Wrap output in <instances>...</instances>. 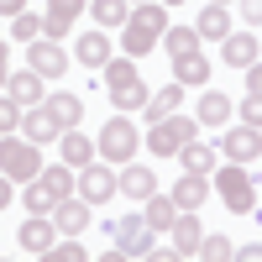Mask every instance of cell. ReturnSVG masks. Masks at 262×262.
I'll list each match as a JSON object with an SVG mask.
<instances>
[{"label":"cell","mask_w":262,"mask_h":262,"mask_svg":"<svg viewBox=\"0 0 262 262\" xmlns=\"http://www.w3.org/2000/svg\"><path fill=\"white\" fill-rule=\"evenodd\" d=\"M231 111H236V105H231L226 95H215V90H205V95H200V105H194L200 126H221V121H231Z\"/></svg>","instance_id":"4316f807"},{"label":"cell","mask_w":262,"mask_h":262,"mask_svg":"<svg viewBox=\"0 0 262 262\" xmlns=\"http://www.w3.org/2000/svg\"><path fill=\"white\" fill-rule=\"evenodd\" d=\"M6 205H11V179L0 173V210H6Z\"/></svg>","instance_id":"7bdbcfd3"},{"label":"cell","mask_w":262,"mask_h":262,"mask_svg":"<svg viewBox=\"0 0 262 262\" xmlns=\"http://www.w3.org/2000/svg\"><path fill=\"white\" fill-rule=\"evenodd\" d=\"M42 184H48L58 200H69V194L79 189V168H69V163H53V168H42Z\"/></svg>","instance_id":"f546056e"},{"label":"cell","mask_w":262,"mask_h":262,"mask_svg":"<svg viewBox=\"0 0 262 262\" xmlns=\"http://www.w3.org/2000/svg\"><path fill=\"white\" fill-rule=\"evenodd\" d=\"M21 116H27V111H21V105H16L11 95H0V131H6V137L21 126Z\"/></svg>","instance_id":"8d00e7d4"},{"label":"cell","mask_w":262,"mask_h":262,"mask_svg":"<svg viewBox=\"0 0 262 262\" xmlns=\"http://www.w3.org/2000/svg\"><path fill=\"white\" fill-rule=\"evenodd\" d=\"M0 173H6L11 184H32V179H42V152H37V142H27V137H6V142H0Z\"/></svg>","instance_id":"277c9868"},{"label":"cell","mask_w":262,"mask_h":262,"mask_svg":"<svg viewBox=\"0 0 262 262\" xmlns=\"http://www.w3.org/2000/svg\"><path fill=\"white\" fill-rule=\"evenodd\" d=\"M194 257L226 262V257H236V242H231V236H221V231H205V242H200V252H194Z\"/></svg>","instance_id":"d6a6232c"},{"label":"cell","mask_w":262,"mask_h":262,"mask_svg":"<svg viewBox=\"0 0 262 262\" xmlns=\"http://www.w3.org/2000/svg\"><path fill=\"white\" fill-rule=\"evenodd\" d=\"M173 200H179V210H200V205L210 200V179H205V173H179Z\"/></svg>","instance_id":"44dd1931"},{"label":"cell","mask_w":262,"mask_h":262,"mask_svg":"<svg viewBox=\"0 0 262 262\" xmlns=\"http://www.w3.org/2000/svg\"><path fill=\"white\" fill-rule=\"evenodd\" d=\"M194 27H200L205 42H226V37H231V11H226V6H205Z\"/></svg>","instance_id":"484cf974"},{"label":"cell","mask_w":262,"mask_h":262,"mask_svg":"<svg viewBox=\"0 0 262 262\" xmlns=\"http://www.w3.org/2000/svg\"><path fill=\"white\" fill-rule=\"evenodd\" d=\"M42 105H48V116H53V121H58L63 131L84 121V100H79V95H69V90H53V95L42 100Z\"/></svg>","instance_id":"d6986e66"},{"label":"cell","mask_w":262,"mask_h":262,"mask_svg":"<svg viewBox=\"0 0 262 262\" xmlns=\"http://www.w3.org/2000/svg\"><path fill=\"white\" fill-rule=\"evenodd\" d=\"M131 79H142L137 58H111V63H105V90H121V84H131Z\"/></svg>","instance_id":"e575fe53"},{"label":"cell","mask_w":262,"mask_h":262,"mask_svg":"<svg viewBox=\"0 0 262 262\" xmlns=\"http://www.w3.org/2000/svg\"><path fill=\"white\" fill-rule=\"evenodd\" d=\"M6 79H11V69H6V53H0V90H6Z\"/></svg>","instance_id":"ee69618b"},{"label":"cell","mask_w":262,"mask_h":262,"mask_svg":"<svg viewBox=\"0 0 262 262\" xmlns=\"http://www.w3.org/2000/svg\"><path fill=\"white\" fill-rule=\"evenodd\" d=\"M27 11V0H0V16H21Z\"/></svg>","instance_id":"b9f144b4"},{"label":"cell","mask_w":262,"mask_h":262,"mask_svg":"<svg viewBox=\"0 0 262 262\" xmlns=\"http://www.w3.org/2000/svg\"><path fill=\"white\" fill-rule=\"evenodd\" d=\"M111 100H116V111L131 116V111H147V100H152V95H147V84H142V79H131V84H121V90H111Z\"/></svg>","instance_id":"4dcf8cb0"},{"label":"cell","mask_w":262,"mask_h":262,"mask_svg":"<svg viewBox=\"0 0 262 262\" xmlns=\"http://www.w3.org/2000/svg\"><path fill=\"white\" fill-rule=\"evenodd\" d=\"M90 221H95L90 200H74V194H69V200H58V205H53V226H58L63 236H79V231L90 226Z\"/></svg>","instance_id":"4fadbf2b"},{"label":"cell","mask_w":262,"mask_h":262,"mask_svg":"<svg viewBox=\"0 0 262 262\" xmlns=\"http://www.w3.org/2000/svg\"><path fill=\"white\" fill-rule=\"evenodd\" d=\"M168 32V11L158 6V0H142L137 6V16L126 21V37H121V48H126V58H147L152 48H158V37Z\"/></svg>","instance_id":"6da1fadb"},{"label":"cell","mask_w":262,"mask_h":262,"mask_svg":"<svg viewBox=\"0 0 262 262\" xmlns=\"http://www.w3.org/2000/svg\"><path fill=\"white\" fill-rule=\"evenodd\" d=\"M53 221H48V215H27V221H21L16 226V247L21 252H32V257H48L53 252Z\"/></svg>","instance_id":"30bf717a"},{"label":"cell","mask_w":262,"mask_h":262,"mask_svg":"<svg viewBox=\"0 0 262 262\" xmlns=\"http://www.w3.org/2000/svg\"><path fill=\"white\" fill-rule=\"evenodd\" d=\"M200 27H168L163 32V48H168V58H184V53H200Z\"/></svg>","instance_id":"f1b7e54d"},{"label":"cell","mask_w":262,"mask_h":262,"mask_svg":"<svg viewBox=\"0 0 262 262\" xmlns=\"http://www.w3.org/2000/svg\"><path fill=\"white\" fill-rule=\"evenodd\" d=\"M0 53H6V37H0Z\"/></svg>","instance_id":"bcb514c9"},{"label":"cell","mask_w":262,"mask_h":262,"mask_svg":"<svg viewBox=\"0 0 262 262\" xmlns=\"http://www.w3.org/2000/svg\"><path fill=\"white\" fill-rule=\"evenodd\" d=\"M95 147H100V158H105V163H131V158H137V147H142L137 121H126V111H121L116 121H105V126H100Z\"/></svg>","instance_id":"5b68a950"},{"label":"cell","mask_w":262,"mask_h":262,"mask_svg":"<svg viewBox=\"0 0 262 262\" xmlns=\"http://www.w3.org/2000/svg\"><path fill=\"white\" fill-rule=\"evenodd\" d=\"M200 242H205L200 215H194V210H179V221H173V252H179V257H194Z\"/></svg>","instance_id":"e0dca14e"},{"label":"cell","mask_w":262,"mask_h":262,"mask_svg":"<svg viewBox=\"0 0 262 262\" xmlns=\"http://www.w3.org/2000/svg\"><path fill=\"white\" fill-rule=\"evenodd\" d=\"M200 137V121H189V116H168V121H158L142 137V147L152 152V158H179V152Z\"/></svg>","instance_id":"3957f363"},{"label":"cell","mask_w":262,"mask_h":262,"mask_svg":"<svg viewBox=\"0 0 262 262\" xmlns=\"http://www.w3.org/2000/svg\"><path fill=\"white\" fill-rule=\"evenodd\" d=\"M242 121L262 131V95H247V100H242Z\"/></svg>","instance_id":"74e56055"},{"label":"cell","mask_w":262,"mask_h":262,"mask_svg":"<svg viewBox=\"0 0 262 262\" xmlns=\"http://www.w3.org/2000/svg\"><path fill=\"white\" fill-rule=\"evenodd\" d=\"M210 6H231V0H210Z\"/></svg>","instance_id":"f6af8a7d"},{"label":"cell","mask_w":262,"mask_h":262,"mask_svg":"<svg viewBox=\"0 0 262 262\" xmlns=\"http://www.w3.org/2000/svg\"><path fill=\"white\" fill-rule=\"evenodd\" d=\"M90 11H95V27H126L131 21V0H90Z\"/></svg>","instance_id":"83f0119b"},{"label":"cell","mask_w":262,"mask_h":262,"mask_svg":"<svg viewBox=\"0 0 262 262\" xmlns=\"http://www.w3.org/2000/svg\"><path fill=\"white\" fill-rule=\"evenodd\" d=\"M131 6H142V0H131Z\"/></svg>","instance_id":"7dc6e473"},{"label":"cell","mask_w":262,"mask_h":262,"mask_svg":"<svg viewBox=\"0 0 262 262\" xmlns=\"http://www.w3.org/2000/svg\"><path fill=\"white\" fill-rule=\"evenodd\" d=\"M236 257H242V262H262V242L257 247H236Z\"/></svg>","instance_id":"60d3db41"},{"label":"cell","mask_w":262,"mask_h":262,"mask_svg":"<svg viewBox=\"0 0 262 262\" xmlns=\"http://www.w3.org/2000/svg\"><path fill=\"white\" fill-rule=\"evenodd\" d=\"M221 63H231V69H252V63H257V37L231 32V37L221 42Z\"/></svg>","instance_id":"7402d4cb"},{"label":"cell","mask_w":262,"mask_h":262,"mask_svg":"<svg viewBox=\"0 0 262 262\" xmlns=\"http://www.w3.org/2000/svg\"><path fill=\"white\" fill-rule=\"evenodd\" d=\"M6 95L21 105V111H32V105H42V100H48V95H42V74H37V69L11 74V79H6Z\"/></svg>","instance_id":"5bb4252c"},{"label":"cell","mask_w":262,"mask_h":262,"mask_svg":"<svg viewBox=\"0 0 262 262\" xmlns=\"http://www.w3.org/2000/svg\"><path fill=\"white\" fill-rule=\"evenodd\" d=\"M95 152H100V147L84 137V131H74V126L58 137V158L69 163V168H90V163H95Z\"/></svg>","instance_id":"2e32d148"},{"label":"cell","mask_w":262,"mask_h":262,"mask_svg":"<svg viewBox=\"0 0 262 262\" xmlns=\"http://www.w3.org/2000/svg\"><path fill=\"white\" fill-rule=\"evenodd\" d=\"M48 262H90V252H84L79 242H53V252H48Z\"/></svg>","instance_id":"d590c367"},{"label":"cell","mask_w":262,"mask_h":262,"mask_svg":"<svg viewBox=\"0 0 262 262\" xmlns=\"http://www.w3.org/2000/svg\"><path fill=\"white\" fill-rule=\"evenodd\" d=\"M247 95H262V63H252V69H247Z\"/></svg>","instance_id":"ab89813d"},{"label":"cell","mask_w":262,"mask_h":262,"mask_svg":"<svg viewBox=\"0 0 262 262\" xmlns=\"http://www.w3.org/2000/svg\"><path fill=\"white\" fill-rule=\"evenodd\" d=\"M152 231L147 215H121V221H111V242L121 247V257H152Z\"/></svg>","instance_id":"8992f818"},{"label":"cell","mask_w":262,"mask_h":262,"mask_svg":"<svg viewBox=\"0 0 262 262\" xmlns=\"http://www.w3.org/2000/svg\"><path fill=\"white\" fill-rule=\"evenodd\" d=\"M74 58L84 63V69H105V63H111V37H100V32L74 37Z\"/></svg>","instance_id":"ffe728a7"},{"label":"cell","mask_w":262,"mask_h":262,"mask_svg":"<svg viewBox=\"0 0 262 262\" xmlns=\"http://www.w3.org/2000/svg\"><path fill=\"white\" fill-rule=\"evenodd\" d=\"M142 215L152 231H173V221H179V200L173 194H152V200H142Z\"/></svg>","instance_id":"603a6c76"},{"label":"cell","mask_w":262,"mask_h":262,"mask_svg":"<svg viewBox=\"0 0 262 262\" xmlns=\"http://www.w3.org/2000/svg\"><path fill=\"white\" fill-rule=\"evenodd\" d=\"M116 189H121V179L111 173V163H90V168H79V200H90V205H105Z\"/></svg>","instance_id":"ba28073f"},{"label":"cell","mask_w":262,"mask_h":262,"mask_svg":"<svg viewBox=\"0 0 262 262\" xmlns=\"http://www.w3.org/2000/svg\"><path fill=\"white\" fill-rule=\"evenodd\" d=\"M236 6H242V16L252 21V27H262V0H236Z\"/></svg>","instance_id":"f35d334b"},{"label":"cell","mask_w":262,"mask_h":262,"mask_svg":"<svg viewBox=\"0 0 262 262\" xmlns=\"http://www.w3.org/2000/svg\"><path fill=\"white\" fill-rule=\"evenodd\" d=\"M84 6H90V0H48V11H42V21H48V37H53V42L69 37L74 21L84 16Z\"/></svg>","instance_id":"7c38bea8"},{"label":"cell","mask_w":262,"mask_h":262,"mask_svg":"<svg viewBox=\"0 0 262 262\" xmlns=\"http://www.w3.org/2000/svg\"><path fill=\"white\" fill-rule=\"evenodd\" d=\"M173 74H179V84L189 90V84H210V58L205 53H184V58H173Z\"/></svg>","instance_id":"d4e9b609"},{"label":"cell","mask_w":262,"mask_h":262,"mask_svg":"<svg viewBox=\"0 0 262 262\" xmlns=\"http://www.w3.org/2000/svg\"><path fill=\"white\" fill-rule=\"evenodd\" d=\"M168 6H179V0H168Z\"/></svg>","instance_id":"c3c4849f"},{"label":"cell","mask_w":262,"mask_h":262,"mask_svg":"<svg viewBox=\"0 0 262 262\" xmlns=\"http://www.w3.org/2000/svg\"><path fill=\"white\" fill-rule=\"evenodd\" d=\"M121 194H126L131 205L152 200V194H158V173H152L147 163H137V158H131V163H126V173H121Z\"/></svg>","instance_id":"8fae6325"},{"label":"cell","mask_w":262,"mask_h":262,"mask_svg":"<svg viewBox=\"0 0 262 262\" xmlns=\"http://www.w3.org/2000/svg\"><path fill=\"white\" fill-rule=\"evenodd\" d=\"M215 194H221V205L231 210V215H252L257 210V184H252V173H247V163H221L215 168Z\"/></svg>","instance_id":"7a4b0ae2"},{"label":"cell","mask_w":262,"mask_h":262,"mask_svg":"<svg viewBox=\"0 0 262 262\" xmlns=\"http://www.w3.org/2000/svg\"><path fill=\"white\" fill-rule=\"evenodd\" d=\"M11 37L16 42H37V37H48V21L32 16V11H21V16H11Z\"/></svg>","instance_id":"836d02e7"},{"label":"cell","mask_w":262,"mask_h":262,"mask_svg":"<svg viewBox=\"0 0 262 262\" xmlns=\"http://www.w3.org/2000/svg\"><path fill=\"white\" fill-rule=\"evenodd\" d=\"M179 163H184V173H205V179H210V173L221 168V147H205V142H189V147L179 152Z\"/></svg>","instance_id":"cb8c5ba5"},{"label":"cell","mask_w":262,"mask_h":262,"mask_svg":"<svg viewBox=\"0 0 262 262\" xmlns=\"http://www.w3.org/2000/svg\"><path fill=\"white\" fill-rule=\"evenodd\" d=\"M27 69H37L42 79H63L69 74V53H63L58 42L37 37V42H27Z\"/></svg>","instance_id":"9c48e42d"},{"label":"cell","mask_w":262,"mask_h":262,"mask_svg":"<svg viewBox=\"0 0 262 262\" xmlns=\"http://www.w3.org/2000/svg\"><path fill=\"white\" fill-rule=\"evenodd\" d=\"M21 137L42 147V142H53V137H63V126H58V121L48 116V105H32V111L21 116Z\"/></svg>","instance_id":"ac0fdd59"},{"label":"cell","mask_w":262,"mask_h":262,"mask_svg":"<svg viewBox=\"0 0 262 262\" xmlns=\"http://www.w3.org/2000/svg\"><path fill=\"white\" fill-rule=\"evenodd\" d=\"M21 205H27L32 215H53V205H58V194H53L48 184H42V179H32L27 189H21Z\"/></svg>","instance_id":"1f68e13d"},{"label":"cell","mask_w":262,"mask_h":262,"mask_svg":"<svg viewBox=\"0 0 262 262\" xmlns=\"http://www.w3.org/2000/svg\"><path fill=\"white\" fill-rule=\"evenodd\" d=\"M179 111H184V84L173 79L168 90H158V95L147 100V111H142V121H147V126H158V121H168V116H179Z\"/></svg>","instance_id":"9a60e30c"},{"label":"cell","mask_w":262,"mask_h":262,"mask_svg":"<svg viewBox=\"0 0 262 262\" xmlns=\"http://www.w3.org/2000/svg\"><path fill=\"white\" fill-rule=\"evenodd\" d=\"M221 152H226V158L231 163H262V131L257 126H231L226 131V137H221Z\"/></svg>","instance_id":"52a82bcc"}]
</instances>
